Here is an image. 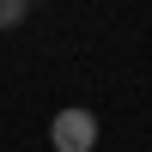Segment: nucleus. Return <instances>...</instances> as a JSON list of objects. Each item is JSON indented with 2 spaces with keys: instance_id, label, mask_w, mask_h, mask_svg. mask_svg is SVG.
<instances>
[{
  "instance_id": "f257e3e1",
  "label": "nucleus",
  "mask_w": 152,
  "mask_h": 152,
  "mask_svg": "<svg viewBox=\"0 0 152 152\" xmlns=\"http://www.w3.org/2000/svg\"><path fill=\"white\" fill-rule=\"evenodd\" d=\"M49 146L55 152H91L97 146V116L91 110H61L49 122Z\"/></svg>"
},
{
  "instance_id": "f03ea898",
  "label": "nucleus",
  "mask_w": 152,
  "mask_h": 152,
  "mask_svg": "<svg viewBox=\"0 0 152 152\" xmlns=\"http://www.w3.org/2000/svg\"><path fill=\"white\" fill-rule=\"evenodd\" d=\"M24 12H31L24 0H0V24H24Z\"/></svg>"
}]
</instances>
